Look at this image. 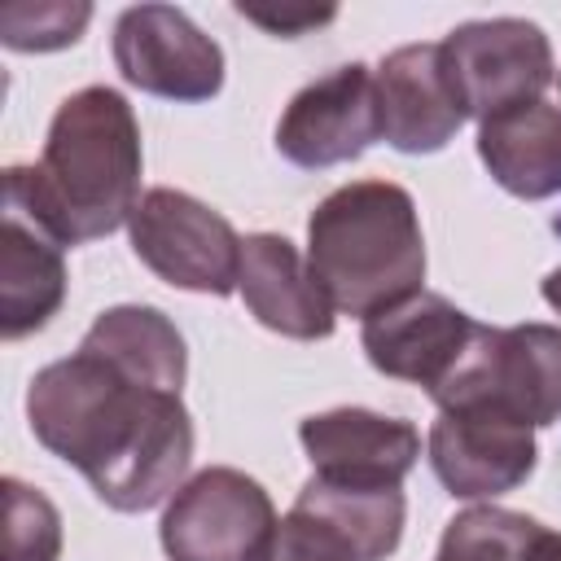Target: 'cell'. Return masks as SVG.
Here are the masks:
<instances>
[{
  "mask_svg": "<svg viewBox=\"0 0 561 561\" xmlns=\"http://www.w3.org/2000/svg\"><path fill=\"white\" fill-rule=\"evenodd\" d=\"M26 421L118 513L162 504L193 460V416L180 390L149 386L83 346L31 377Z\"/></svg>",
  "mask_w": 561,
  "mask_h": 561,
  "instance_id": "cell-1",
  "label": "cell"
},
{
  "mask_svg": "<svg viewBox=\"0 0 561 561\" xmlns=\"http://www.w3.org/2000/svg\"><path fill=\"white\" fill-rule=\"evenodd\" d=\"M140 123L118 88L70 92L35 167L4 171V215L57 245H83L123 228L140 202Z\"/></svg>",
  "mask_w": 561,
  "mask_h": 561,
  "instance_id": "cell-2",
  "label": "cell"
},
{
  "mask_svg": "<svg viewBox=\"0 0 561 561\" xmlns=\"http://www.w3.org/2000/svg\"><path fill=\"white\" fill-rule=\"evenodd\" d=\"M307 267L333 311L377 316L425 280V237L416 202L390 180H351L307 219Z\"/></svg>",
  "mask_w": 561,
  "mask_h": 561,
  "instance_id": "cell-3",
  "label": "cell"
},
{
  "mask_svg": "<svg viewBox=\"0 0 561 561\" xmlns=\"http://www.w3.org/2000/svg\"><path fill=\"white\" fill-rule=\"evenodd\" d=\"M403 491H359L311 478L254 561H386L403 539Z\"/></svg>",
  "mask_w": 561,
  "mask_h": 561,
  "instance_id": "cell-4",
  "label": "cell"
},
{
  "mask_svg": "<svg viewBox=\"0 0 561 561\" xmlns=\"http://www.w3.org/2000/svg\"><path fill=\"white\" fill-rule=\"evenodd\" d=\"M127 237L136 259L167 285L193 294H232L241 276V237L237 228L210 210L206 202L180 188H149L140 193Z\"/></svg>",
  "mask_w": 561,
  "mask_h": 561,
  "instance_id": "cell-5",
  "label": "cell"
},
{
  "mask_svg": "<svg viewBox=\"0 0 561 561\" xmlns=\"http://www.w3.org/2000/svg\"><path fill=\"white\" fill-rule=\"evenodd\" d=\"M438 48L465 118L478 123L539 101V92L552 83V44L526 18L465 22L438 39Z\"/></svg>",
  "mask_w": 561,
  "mask_h": 561,
  "instance_id": "cell-6",
  "label": "cell"
},
{
  "mask_svg": "<svg viewBox=\"0 0 561 561\" xmlns=\"http://www.w3.org/2000/svg\"><path fill=\"white\" fill-rule=\"evenodd\" d=\"M500 403L526 425L561 421V329L557 324H513L478 333L473 351L456 377L434 394L438 408L451 403Z\"/></svg>",
  "mask_w": 561,
  "mask_h": 561,
  "instance_id": "cell-7",
  "label": "cell"
},
{
  "mask_svg": "<svg viewBox=\"0 0 561 561\" xmlns=\"http://www.w3.org/2000/svg\"><path fill=\"white\" fill-rule=\"evenodd\" d=\"M272 530L276 508L267 491L241 469L215 465L167 500L158 539L171 561H254Z\"/></svg>",
  "mask_w": 561,
  "mask_h": 561,
  "instance_id": "cell-8",
  "label": "cell"
},
{
  "mask_svg": "<svg viewBox=\"0 0 561 561\" xmlns=\"http://www.w3.org/2000/svg\"><path fill=\"white\" fill-rule=\"evenodd\" d=\"M535 425L500 403L473 399L438 408L430 425V465L460 500H495L535 473Z\"/></svg>",
  "mask_w": 561,
  "mask_h": 561,
  "instance_id": "cell-9",
  "label": "cell"
},
{
  "mask_svg": "<svg viewBox=\"0 0 561 561\" xmlns=\"http://www.w3.org/2000/svg\"><path fill=\"white\" fill-rule=\"evenodd\" d=\"M118 75L167 101H210L224 88V48L175 4H136L114 22Z\"/></svg>",
  "mask_w": 561,
  "mask_h": 561,
  "instance_id": "cell-10",
  "label": "cell"
},
{
  "mask_svg": "<svg viewBox=\"0 0 561 561\" xmlns=\"http://www.w3.org/2000/svg\"><path fill=\"white\" fill-rule=\"evenodd\" d=\"M478 333H482V324L473 316H465L443 294L421 289V294L368 316L359 342L377 373L412 381L434 399L456 377V368L473 351Z\"/></svg>",
  "mask_w": 561,
  "mask_h": 561,
  "instance_id": "cell-11",
  "label": "cell"
},
{
  "mask_svg": "<svg viewBox=\"0 0 561 561\" xmlns=\"http://www.w3.org/2000/svg\"><path fill=\"white\" fill-rule=\"evenodd\" d=\"M377 136H381V123H377L373 70L359 61L337 66V70L320 75L316 83H307L302 92H294V101L285 105V114L276 123L280 158H289L294 167H307V171L351 162Z\"/></svg>",
  "mask_w": 561,
  "mask_h": 561,
  "instance_id": "cell-12",
  "label": "cell"
},
{
  "mask_svg": "<svg viewBox=\"0 0 561 561\" xmlns=\"http://www.w3.org/2000/svg\"><path fill=\"white\" fill-rule=\"evenodd\" d=\"M298 438L311 460V478L359 491L399 486L421 456V434L412 421L381 416L368 408L316 412L298 425Z\"/></svg>",
  "mask_w": 561,
  "mask_h": 561,
  "instance_id": "cell-13",
  "label": "cell"
},
{
  "mask_svg": "<svg viewBox=\"0 0 561 561\" xmlns=\"http://www.w3.org/2000/svg\"><path fill=\"white\" fill-rule=\"evenodd\" d=\"M377 123L399 153H438L465 123L438 44H403L373 70Z\"/></svg>",
  "mask_w": 561,
  "mask_h": 561,
  "instance_id": "cell-14",
  "label": "cell"
},
{
  "mask_svg": "<svg viewBox=\"0 0 561 561\" xmlns=\"http://www.w3.org/2000/svg\"><path fill=\"white\" fill-rule=\"evenodd\" d=\"M237 289H241L250 316L280 337L316 342V337L333 333V316H337L333 302L316 285V276H311L307 259L294 250V241H285L276 232H250L241 241Z\"/></svg>",
  "mask_w": 561,
  "mask_h": 561,
  "instance_id": "cell-15",
  "label": "cell"
},
{
  "mask_svg": "<svg viewBox=\"0 0 561 561\" xmlns=\"http://www.w3.org/2000/svg\"><path fill=\"white\" fill-rule=\"evenodd\" d=\"M478 158L513 197L561 193V105L530 101L478 123Z\"/></svg>",
  "mask_w": 561,
  "mask_h": 561,
  "instance_id": "cell-16",
  "label": "cell"
},
{
  "mask_svg": "<svg viewBox=\"0 0 561 561\" xmlns=\"http://www.w3.org/2000/svg\"><path fill=\"white\" fill-rule=\"evenodd\" d=\"M66 302V259L61 245L48 241L18 215H4L0 237V333L9 342L44 329Z\"/></svg>",
  "mask_w": 561,
  "mask_h": 561,
  "instance_id": "cell-17",
  "label": "cell"
},
{
  "mask_svg": "<svg viewBox=\"0 0 561 561\" xmlns=\"http://www.w3.org/2000/svg\"><path fill=\"white\" fill-rule=\"evenodd\" d=\"M79 346L105 355L123 373H131L149 386H162V390H180L188 377L184 337L158 307H140V302L110 307L92 320V329L83 333Z\"/></svg>",
  "mask_w": 561,
  "mask_h": 561,
  "instance_id": "cell-18",
  "label": "cell"
},
{
  "mask_svg": "<svg viewBox=\"0 0 561 561\" xmlns=\"http://www.w3.org/2000/svg\"><path fill=\"white\" fill-rule=\"evenodd\" d=\"M539 522L513 508L478 504L447 522L434 561H526Z\"/></svg>",
  "mask_w": 561,
  "mask_h": 561,
  "instance_id": "cell-19",
  "label": "cell"
},
{
  "mask_svg": "<svg viewBox=\"0 0 561 561\" xmlns=\"http://www.w3.org/2000/svg\"><path fill=\"white\" fill-rule=\"evenodd\" d=\"M4 557L0 561H57L61 557V513L53 500L22 478H4Z\"/></svg>",
  "mask_w": 561,
  "mask_h": 561,
  "instance_id": "cell-20",
  "label": "cell"
},
{
  "mask_svg": "<svg viewBox=\"0 0 561 561\" xmlns=\"http://www.w3.org/2000/svg\"><path fill=\"white\" fill-rule=\"evenodd\" d=\"M92 22V4H4L0 9V39L13 53H53L70 48L83 26Z\"/></svg>",
  "mask_w": 561,
  "mask_h": 561,
  "instance_id": "cell-21",
  "label": "cell"
},
{
  "mask_svg": "<svg viewBox=\"0 0 561 561\" xmlns=\"http://www.w3.org/2000/svg\"><path fill=\"white\" fill-rule=\"evenodd\" d=\"M245 22H254V26H263V31H272V35H302V31H311V26H324V22H333V9H302V13H289V9H280V13H263V9H237Z\"/></svg>",
  "mask_w": 561,
  "mask_h": 561,
  "instance_id": "cell-22",
  "label": "cell"
},
{
  "mask_svg": "<svg viewBox=\"0 0 561 561\" xmlns=\"http://www.w3.org/2000/svg\"><path fill=\"white\" fill-rule=\"evenodd\" d=\"M526 561H561V530H548L539 526L530 548H526Z\"/></svg>",
  "mask_w": 561,
  "mask_h": 561,
  "instance_id": "cell-23",
  "label": "cell"
},
{
  "mask_svg": "<svg viewBox=\"0 0 561 561\" xmlns=\"http://www.w3.org/2000/svg\"><path fill=\"white\" fill-rule=\"evenodd\" d=\"M543 302L561 316V267H552V272L543 276Z\"/></svg>",
  "mask_w": 561,
  "mask_h": 561,
  "instance_id": "cell-24",
  "label": "cell"
}]
</instances>
